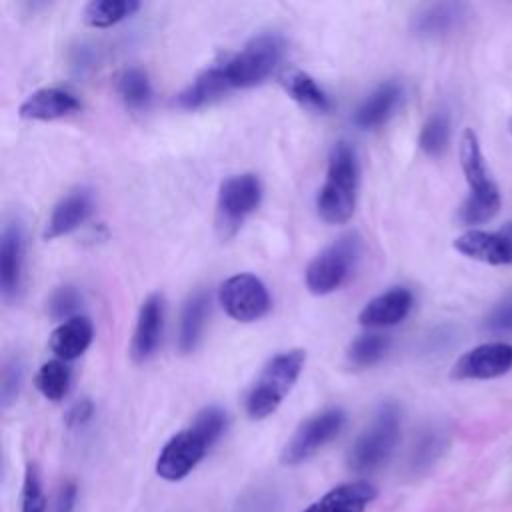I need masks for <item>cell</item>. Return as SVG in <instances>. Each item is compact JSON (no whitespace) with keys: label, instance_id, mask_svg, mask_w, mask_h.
<instances>
[{"label":"cell","instance_id":"obj_1","mask_svg":"<svg viewBox=\"0 0 512 512\" xmlns=\"http://www.w3.org/2000/svg\"><path fill=\"white\" fill-rule=\"evenodd\" d=\"M360 186V164L352 144H334L324 184L316 198L318 216L328 224H344L350 220L356 208V196Z\"/></svg>","mask_w":512,"mask_h":512},{"label":"cell","instance_id":"obj_2","mask_svg":"<svg viewBox=\"0 0 512 512\" xmlns=\"http://www.w3.org/2000/svg\"><path fill=\"white\" fill-rule=\"evenodd\" d=\"M306 362V352L300 348L276 354L266 362L246 394V414L252 420H264L282 404L286 394L296 384Z\"/></svg>","mask_w":512,"mask_h":512},{"label":"cell","instance_id":"obj_3","mask_svg":"<svg viewBox=\"0 0 512 512\" xmlns=\"http://www.w3.org/2000/svg\"><path fill=\"white\" fill-rule=\"evenodd\" d=\"M286 44L278 34L266 32L248 40L240 52L230 56L226 62L218 64L220 76L230 90L250 88L262 84L284 58Z\"/></svg>","mask_w":512,"mask_h":512},{"label":"cell","instance_id":"obj_4","mask_svg":"<svg viewBox=\"0 0 512 512\" xmlns=\"http://www.w3.org/2000/svg\"><path fill=\"white\" fill-rule=\"evenodd\" d=\"M402 416L394 402H384L372 422L358 434L348 450V466L354 472H372L380 468L394 452L400 438Z\"/></svg>","mask_w":512,"mask_h":512},{"label":"cell","instance_id":"obj_5","mask_svg":"<svg viewBox=\"0 0 512 512\" xmlns=\"http://www.w3.org/2000/svg\"><path fill=\"white\" fill-rule=\"evenodd\" d=\"M360 252L362 242L360 236L354 232L344 234L328 244L310 260L304 272L308 290L316 296H324L344 286L358 264Z\"/></svg>","mask_w":512,"mask_h":512},{"label":"cell","instance_id":"obj_6","mask_svg":"<svg viewBox=\"0 0 512 512\" xmlns=\"http://www.w3.org/2000/svg\"><path fill=\"white\" fill-rule=\"evenodd\" d=\"M346 424V414L340 408L322 410L310 418H306L284 444L280 462L286 466L302 464L312 458L320 448H324L330 440H334Z\"/></svg>","mask_w":512,"mask_h":512},{"label":"cell","instance_id":"obj_7","mask_svg":"<svg viewBox=\"0 0 512 512\" xmlns=\"http://www.w3.org/2000/svg\"><path fill=\"white\" fill-rule=\"evenodd\" d=\"M262 200V184L256 174L244 172L228 176L218 188V228L224 236L234 234L246 216H250Z\"/></svg>","mask_w":512,"mask_h":512},{"label":"cell","instance_id":"obj_8","mask_svg":"<svg viewBox=\"0 0 512 512\" xmlns=\"http://www.w3.org/2000/svg\"><path fill=\"white\" fill-rule=\"evenodd\" d=\"M218 300L224 312L238 322H254L268 314L272 302L264 282L252 274H234L222 282Z\"/></svg>","mask_w":512,"mask_h":512},{"label":"cell","instance_id":"obj_9","mask_svg":"<svg viewBox=\"0 0 512 512\" xmlns=\"http://www.w3.org/2000/svg\"><path fill=\"white\" fill-rule=\"evenodd\" d=\"M208 448V442L188 426L164 444L156 460V474L168 482L182 480L198 466Z\"/></svg>","mask_w":512,"mask_h":512},{"label":"cell","instance_id":"obj_10","mask_svg":"<svg viewBox=\"0 0 512 512\" xmlns=\"http://www.w3.org/2000/svg\"><path fill=\"white\" fill-rule=\"evenodd\" d=\"M512 368V344L486 342L462 354L450 376L456 380H490L504 376Z\"/></svg>","mask_w":512,"mask_h":512},{"label":"cell","instance_id":"obj_11","mask_svg":"<svg viewBox=\"0 0 512 512\" xmlns=\"http://www.w3.org/2000/svg\"><path fill=\"white\" fill-rule=\"evenodd\" d=\"M26 236L18 218L6 220L0 236V290L6 302L18 300L22 290Z\"/></svg>","mask_w":512,"mask_h":512},{"label":"cell","instance_id":"obj_12","mask_svg":"<svg viewBox=\"0 0 512 512\" xmlns=\"http://www.w3.org/2000/svg\"><path fill=\"white\" fill-rule=\"evenodd\" d=\"M454 248L460 254L472 260H480L484 264H512V222L502 224L494 232L478 228L466 230L454 240Z\"/></svg>","mask_w":512,"mask_h":512},{"label":"cell","instance_id":"obj_13","mask_svg":"<svg viewBox=\"0 0 512 512\" xmlns=\"http://www.w3.org/2000/svg\"><path fill=\"white\" fill-rule=\"evenodd\" d=\"M460 164L470 186V196L486 202L500 204V192L486 168L478 136L472 128H466L460 140Z\"/></svg>","mask_w":512,"mask_h":512},{"label":"cell","instance_id":"obj_14","mask_svg":"<svg viewBox=\"0 0 512 512\" xmlns=\"http://www.w3.org/2000/svg\"><path fill=\"white\" fill-rule=\"evenodd\" d=\"M164 324V298L162 294H150L136 318V328L130 344V354L134 362H146L158 348Z\"/></svg>","mask_w":512,"mask_h":512},{"label":"cell","instance_id":"obj_15","mask_svg":"<svg viewBox=\"0 0 512 512\" xmlns=\"http://www.w3.org/2000/svg\"><path fill=\"white\" fill-rule=\"evenodd\" d=\"M82 108L78 96L60 86H48L32 92L18 108V114L26 120H58L70 116Z\"/></svg>","mask_w":512,"mask_h":512},{"label":"cell","instance_id":"obj_16","mask_svg":"<svg viewBox=\"0 0 512 512\" xmlns=\"http://www.w3.org/2000/svg\"><path fill=\"white\" fill-rule=\"evenodd\" d=\"M412 292L408 288H390L364 304L358 322L368 328H386L402 322L412 308Z\"/></svg>","mask_w":512,"mask_h":512},{"label":"cell","instance_id":"obj_17","mask_svg":"<svg viewBox=\"0 0 512 512\" xmlns=\"http://www.w3.org/2000/svg\"><path fill=\"white\" fill-rule=\"evenodd\" d=\"M92 208H94V198H92L90 190L78 188V190L68 192L54 206V210L46 222L44 238L54 240L64 234H70L72 230H76L80 224H84L88 220V216L92 214Z\"/></svg>","mask_w":512,"mask_h":512},{"label":"cell","instance_id":"obj_18","mask_svg":"<svg viewBox=\"0 0 512 512\" xmlns=\"http://www.w3.org/2000/svg\"><path fill=\"white\" fill-rule=\"evenodd\" d=\"M376 496V488L366 480L344 482L328 490L302 512H364Z\"/></svg>","mask_w":512,"mask_h":512},{"label":"cell","instance_id":"obj_19","mask_svg":"<svg viewBox=\"0 0 512 512\" xmlns=\"http://www.w3.org/2000/svg\"><path fill=\"white\" fill-rule=\"evenodd\" d=\"M400 102H402V86L394 80L382 82L356 108L352 122L362 130H376L394 116Z\"/></svg>","mask_w":512,"mask_h":512},{"label":"cell","instance_id":"obj_20","mask_svg":"<svg viewBox=\"0 0 512 512\" xmlns=\"http://www.w3.org/2000/svg\"><path fill=\"white\" fill-rule=\"evenodd\" d=\"M94 338V326L86 316H74L60 322L50 334V350L58 360H76L82 356Z\"/></svg>","mask_w":512,"mask_h":512},{"label":"cell","instance_id":"obj_21","mask_svg":"<svg viewBox=\"0 0 512 512\" xmlns=\"http://www.w3.org/2000/svg\"><path fill=\"white\" fill-rule=\"evenodd\" d=\"M210 312V294L206 290H196L186 300L182 314H180V326H178V350L182 354L192 352L204 332L206 318Z\"/></svg>","mask_w":512,"mask_h":512},{"label":"cell","instance_id":"obj_22","mask_svg":"<svg viewBox=\"0 0 512 512\" xmlns=\"http://www.w3.org/2000/svg\"><path fill=\"white\" fill-rule=\"evenodd\" d=\"M466 16V6L460 2L430 4L412 18V30L418 36H438L456 28Z\"/></svg>","mask_w":512,"mask_h":512},{"label":"cell","instance_id":"obj_23","mask_svg":"<svg viewBox=\"0 0 512 512\" xmlns=\"http://www.w3.org/2000/svg\"><path fill=\"white\" fill-rule=\"evenodd\" d=\"M280 84L284 86L290 98H294L300 106L308 110L328 112L332 108L328 94L318 86V82L308 72L290 68L280 74Z\"/></svg>","mask_w":512,"mask_h":512},{"label":"cell","instance_id":"obj_24","mask_svg":"<svg viewBox=\"0 0 512 512\" xmlns=\"http://www.w3.org/2000/svg\"><path fill=\"white\" fill-rule=\"evenodd\" d=\"M138 8L136 0H92L84 6V22L92 28H108L132 16Z\"/></svg>","mask_w":512,"mask_h":512},{"label":"cell","instance_id":"obj_25","mask_svg":"<svg viewBox=\"0 0 512 512\" xmlns=\"http://www.w3.org/2000/svg\"><path fill=\"white\" fill-rule=\"evenodd\" d=\"M70 380H72V374L64 360H48L38 368L34 376V386L44 398L58 402L68 394Z\"/></svg>","mask_w":512,"mask_h":512},{"label":"cell","instance_id":"obj_26","mask_svg":"<svg viewBox=\"0 0 512 512\" xmlns=\"http://www.w3.org/2000/svg\"><path fill=\"white\" fill-rule=\"evenodd\" d=\"M390 340L382 334H362L354 338L346 350V360L354 368H368L374 366L388 350Z\"/></svg>","mask_w":512,"mask_h":512},{"label":"cell","instance_id":"obj_27","mask_svg":"<svg viewBox=\"0 0 512 512\" xmlns=\"http://www.w3.org/2000/svg\"><path fill=\"white\" fill-rule=\"evenodd\" d=\"M118 94L124 100L126 106L130 108H142L150 102L152 96V86L144 70L140 68H126L118 76Z\"/></svg>","mask_w":512,"mask_h":512},{"label":"cell","instance_id":"obj_28","mask_svg":"<svg viewBox=\"0 0 512 512\" xmlns=\"http://www.w3.org/2000/svg\"><path fill=\"white\" fill-rule=\"evenodd\" d=\"M450 140V118L446 112H434L426 118L418 144L424 154L428 156H440Z\"/></svg>","mask_w":512,"mask_h":512},{"label":"cell","instance_id":"obj_29","mask_svg":"<svg viewBox=\"0 0 512 512\" xmlns=\"http://www.w3.org/2000/svg\"><path fill=\"white\" fill-rule=\"evenodd\" d=\"M24 382V360L20 354H12L4 360L2 382H0V402L2 408H8L20 394Z\"/></svg>","mask_w":512,"mask_h":512},{"label":"cell","instance_id":"obj_30","mask_svg":"<svg viewBox=\"0 0 512 512\" xmlns=\"http://www.w3.org/2000/svg\"><path fill=\"white\" fill-rule=\"evenodd\" d=\"M226 422V412L222 408L206 406L194 416L190 428H194L208 442V446H212L224 434Z\"/></svg>","mask_w":512,"mask_h":512},{"label":"cell","instance_id":"obj_31","mask_svg":"<svg viewBox=\"0 0 512 512\" xmlns=\"http://www.w3.org/2000/svg\"><path fill=\"white\" fill-rule=\"evenodd\" d=\"M20 512H46V496L42 490L40 474L34 464L26 466L22 494H20Z\"/></svg>","mask_w":512,"mask_h":512},{"label":"cell","instance_id":"obj_32","mask_svg":"<svg viewBox=\"0 0 512 512\" xmlns=\"http://www.w3.org/2000/svg\"><path fill=\"white\" fill-rule=\"evenodd\" d=\"M80 306V292L74 286H60L52 292L48 300V312L54 320H68L74 318V312Z\"/></svg>","mask_w":512,"mask_h":512},{"label":"cell","instance_id":"obj_33","mask_svg":"<svg viewBox=\"0 0 512 512\" xmlns=\"http://www.w3.org/2000/svg\"><path fill=\"white\" fill-rule=\"evenodd\" d=\"M486 328L494 334H512V294L492 310L486 318Z\"/></svg>","mask_w":512,"mask_h":512},{"label":"cell","instance_id":"obj_34","mask_svg":"<svg viewBox=\"0 0 512 512\" xmlns=\"http://www.w3.org/2000/svg\"><path fill=\"white\" fill-rule=\"evenodd\" d=\"M442 448V436H438L436 432H428L420 438L418 446L414 448V466H426L430 464V460H434L438 456Z\"/></svg>","mask_w":512,"mask_h":512},{"label":"cell","instance_id":"obj_35","mask_svg":"<svg viewBox=\"0 0 512 512\" xmlns=\"http://www.w3.org/2000/svg\"><path fill=\"white\" fill-rule=\"evenodd\" d=\"M76 496H78L76 482H74V480H64V482L60 484V488L56 490L52 512H74Z\"/></svg>","mask_w":512,"mask_h":512},{"label":"cell","instance_id":"obj_36","mask_svg":"<svg viewBox=\"0 0 512 512\" xmlns=\"http://www.w3.org/2000/svg\"><path fill=\"white\" fill-rule=\"evenodd\" d=\"M92 414H94L92 402H90L88 398H82V400H78V402L68 410V414H66V424H68L70 428L82 426V424H86V422L92 418Z\"/></svg>","mask_w":512,"mask_h":512},{"label":"cell","instance_id":"obj_37","mask_svg":"<svg viewBox=\"0 0 512 512\" xmlns=\"http://www.w3.org/2000/svg\"><path fill=\"white\" fill-rule=\"evenodd\" d=\"M510 132H512V118H510Z\"/></svg>","mask_w":512,"mask_h":512}]
</instances>
